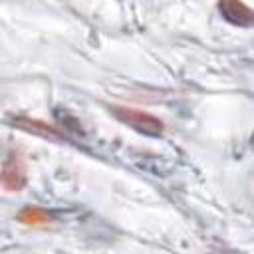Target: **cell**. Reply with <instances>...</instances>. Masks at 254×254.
I'll return each instance as SVG.
<instances>
[{"label":"cell","instance_id":"4","mask_svg":"<svg viewBox=\"0 0 254 254\" xmlns=\"http://www.w3.org/2000/svg\"><path fill=\"white\" fill-rule=\"evenodd\" d=\"M14 125L22 131H28V133H34V135H42V137H48V139H64V131H60L58 127L54 125H48L40 119H30V117H18L14 119Z\"/></svg>","mask_w":254,"mask_h":254},{"label":"cell","instance_id":"3","mask_svg":"<svg viewBox=\"0 0 254 254\" xmlns=\"http://www.w3.org/2000/svg\"><path fill=\"white\" fill-rule=\"evenodd\" d=\"M216 8L220 16L232 26L248 28L254 22V12L242 0H216Z\"/></svg>","mask_w":254,"mask_h":254},{"label":"cell","instance_id":"5","mask_svg":"<svg viewBox=\"0 0 254 254\" xmlns=\"http://www.w3.org/2000/svg\"><path fill=\"white\" fill-rule=\"evenodd\" d=\"M16 220H18L20 224H24V226L48 228V226L54 222V216H52L48 210H44L42 206H24V208L18 212Z\"/></svg>","mask_w":254,"mask_h":254},{"label":"cell","instance_id":"2","mask_svg":"<svg viewBox=\"0 0 254 254\" xmlns=\"http://www.w3.org/2000/svg\"><path fill=\"white\" fill-rule=\"evenodd\" d=\"M28 183L26 161L20 153L12 151L0 171V189L4 192H20Z\"/></svg>","mask_w":254,"mask_h":254},{"label":"cell","instance_id":"1","mask_svg":"<svg viewBox=\"0 0 254 254\" xmlns=\"http://www.w3.org/2000/svg\"><path fill=\"white\" fill-rule=\"evenodd\" d=\"M111 115L115 119H119L121 123H125L127 127H131L133 131L141 133V135H147V137H161L163 131H165V123L145 111V109H137V107H127V105H111L109 107Z\"/></svg>","mask_w":254,"mask_h":254}]
</instances>
